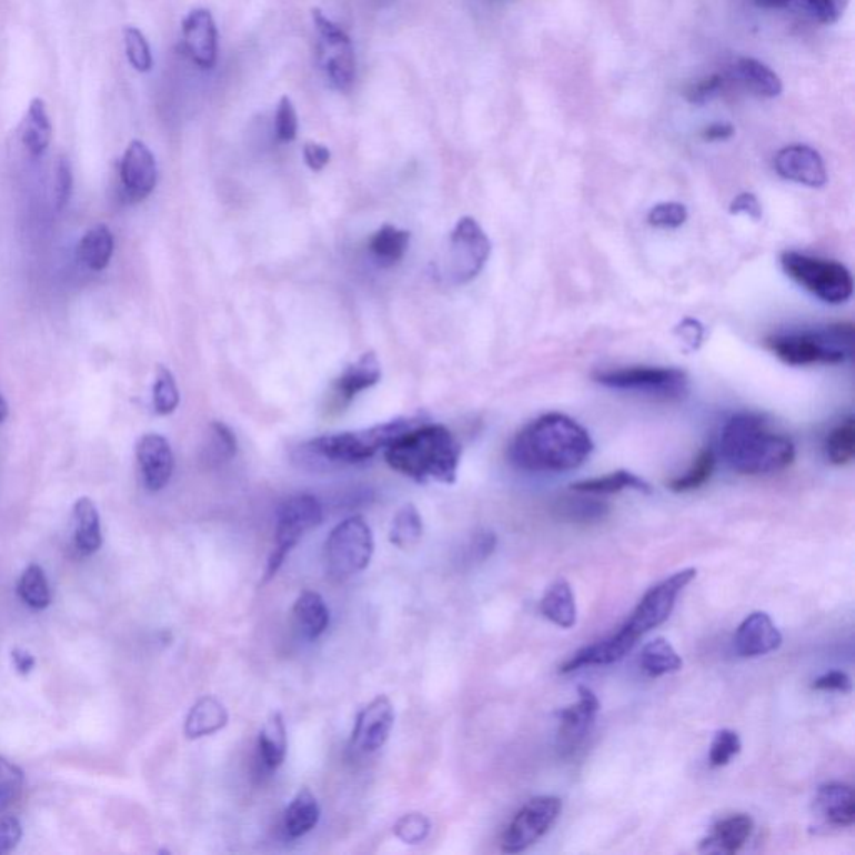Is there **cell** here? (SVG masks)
I'll use <instances>...</instances> for the list:
<instances>
[{
  "label": "cell",
  "instance_id": "83f0119b",
  "mask_svg": "<svg viewBox=\"0 0 855 855\" xmlns=\"http://www.w3.org/2000/svg\"><path fill=\"white\" fill-rule=\"evenodd\" d=\"M76 549L82 555H92L102 545L101 519L91 499H79L72 510Z\"/></svg>",
  "mask_w": 855,
  "mask_h": 855
},
{
  "label": "cell",
  "instance_id": "ffe728a7",
  "mask_svg": "<svg viewBox=\"0 0 855 855\" xmlns=\"http://www.w3.org/2000/svg\"><path fill=\"white\" fill-rule=\"evenodd\" d=\"M734 642L741 657L757 658L781 647L782 633L767 613L754 612L741 623Z\"/></svg>",
  "mask_w": 855,
  "mask_h": 855
},
{
  "label": "cell",
  "instance_id": "db71d44e",
  "mask_svg": "<svg viewBox=\"0 0 855 855\" xmlns=\"http://www.w3.org/2000/svg\"><path fill=\"white\" fill-rule=\"evenodd\" d=\"M72 192V171L68 159L62 158L56 174V208L62 209L69 202Z\"/></svg>",
  "mask_w": 855,
  "mask_h": 855
},
{
  "label": "cell",
  "instance_id": "9f6ffc18",
  "mask_svg": "<svg viewBox=\"0 0 855 855\" xmlns=\"http://www.w3.org/2000/svg\"><path fill=\"white\" fill-rule=\"evenodd\" d=\"M732 214H745L752 220L758 221L762 218V205L758 199L751 192L738 194L731 204Z\"/></svg>",
  "mask_w": 855,
  "mask_h": 855
},
{
  "label": "cell",
  "instance_id": "6f0895ef",
  "mask_svg": "<svg viewBox=\"0 0 855 855\" xmlns=\"http://www.w3.org/2000/svg\"><path fill=\"white\" fill-rule=\"evenodd\" d=\"M304 161H306L308 168L313 171H321L326 168L331 161V151L326 145L318 144V142H306L303 149Z\"/></svg>",
  "mask_w": 855,
  "mask_h": 855
},
{
  "label": "cell",
  "instance_id": "f35d334b",
  "mask_svg": "<svg viewBox=\"0 0 855 855\" xmlns=\"http://www.w3.org/2000/svg\"><path fill=\"white\" fill-rule=\"evenodd\" d=\"M19 595L31 608L44 610L51 605V590L44 570L39 565H31L22 573L18 586Z\"/></svg>",
  "mask_w": 855,
  "mask_h": 855
},
{
  "label": "cell",
  "instance_id": "60d3db41",
  "mask_svg": "<svg viewBox=\"0 0 855 855\" xmlns=\"http://www.w3.org/2000/svg\"><path fill=\"white\" fill-rule=\"evenodd\" d=\"M152 404L155 413L171 414L179 404V390L174 376L168 368L159 366L152 388Z\"/></svg>",
  "mask_w": 855,
  "mask_h": 855
},
{
  "label": "cell",
  "instance_id": "3957f363",
  "mask_svg": "<svg viewBox=\"0 0 855 855\" xmlns=\"http://www.w3.org/2000/svg\"><path fill=\"white\" fill-rule=\"evenodd\" d=\"M384 460L394 472L418 483L435 480L456 482L462 445L443 424H418L384 449Z\"/></svg>",
  "mask_w": 855,
  "mask_h": 855
},
{
  "label": "cell",
  "instance_id": "f6af8a7d",
  "mask_svg": "<svg viewBox=\"0 0 855 855\" xmlns=\"http://www.w3.org/2000/svg\"><path fill=\"white\" fill-rule=\"evenodd\" d=\"M687 208L681 202H662L648 212V223L658 230H677L687 221Z\"/></svg>",
  "mask_w": 855,
  "mask_h": 855
},
{
  "label": "cell",
  "instance_id": "7402d4cb",
  "mask_svg": "<svg viewBox=\"0 0 855 855\" xmlns=\"http://www.w3.org/2000/svg\"><path fill=\"white\" fill-rule=\"evenodd\" d=\"M754 831L751 815L737 814L717 822L702 841L701 851L711 854H735L741 851Z\"/></svg>",
  "mask_w": 855,
  "mask_h": 855
},
{
  "label": "cell",
  "instance_id": "8fae6325",
  "mask_svg": "<svg viewBox=\"0 0 855 855\" xmlns=\"http://www.w3.org/2000/svg\"><path fill=\"white\" fill-rule=\"evenodd\" d=\"M492 253V243L473 218H462L450 234L445 273L455 284H465L479 276Z\"/></svg>",
  "mask_w": 855,
  "mask_h": 855
},
{
  "label": "cell",
  "instance_id": "d6a6232c",
  "mask_svg": "<svg viewBox=\"0 0 855 855\" xmlns=\"http://www.w3.org/2000/svg\"><path fill=\"white\" fill-rule=\"evenodd\" d=\"M114 237L105 224L91 228L79 243V260L92 271H102L111 263Z\"/></svg>",
  "mask_w": 855,
  "mask_h": 855
},
{
  "label": "cell",
  "instance_id": "680465c9",
  "mask_svg": "<svg viewBox=\"0 0 855 855\" xmlns=\"http://www.w3.org/2000/svg\"><path fill=\"white\" fill-rule=\"evenodd\" d=\"M734 134V125L728 124V122H714V124H711L708 128L704 129V132H702V138H704L705 141L711 142L727 141V139H731Z\"/></svg>",
  "mask_w": 855,
  "mask_h": 855
},
{
  "label": "cell",
  "instance_id": "277c9868",
  "mask_svg": "<svg viewBox=\"0 0 855 855\" xmlns=\"http://www.w3.org/2000/svg\"><path fill=\"white\" fill-rule=\"evenodd\" d=\"M420 420V416L396 418L360 432L334 433L310 440L296 450L294 462L313 472L368 462L380 450L386 449L394 440L421 424Z\"/></svg>",
  "mask_w": 855,
  "mask_h": 855
},
{
  "label": "cell",
  "instance_id": "9a60e30c",
  "mask_svg": "<svg viewBox=\"0 0 855 855\" xmlns=\"http://www.w3.org/2000/svg\"><path fill=\"white\" fill-rule=\"evenodd\" d=\"M600 702L589 687L579 688V701L559 711V751L563 757L575 754L595 724Z\"/></svg>",
  "mask_w": 855,
  "mask_h": 855
},
{
  "label": "cell",
  "instance_id": "bcb514c9",
  "mask_svg": "<svg viewBox=\"0 0 855 855\" xmlns=\"http://www.w3.org/2000/svg\"><path fill=\"white\" fill-rule=\"evenodd\" d=\"M741 748L742 742L737 732L728 731V728L717 732L714 742H712L711 755H708L712 767H725V765L731 764L732 758L741 754Z\"/></svg>",
  "mask_w": 855,
  "mask_h": 855
},
{
  "label": "cell",
  "instance_id": "e575fe53",
  "mask_svg": "<svg viewBox=\"0 0 855 855\" xmlns=\"http://www.w3.org/2000/svg\"><path fill=\"white\" fill-rule=\"evenodd\" d=\"M410 240L411 234L408 231L398 230V228L386 224L371 238L370 251L380 266H394L406 254Z\"/></svg>",
  "mask_w": 855,
  "mask_h": 855
},
{
  "label": "cell",
  "instance_id": "30bf717a",
  "mask_svg": "<svg viewBox=\"0 0 855 855\" xmlns=\"http://www.w3.org/2000/svg\"><path fill=\"white\" fill-rule=\"evenodd\" d=\"M695 576H697V570L685 569L668 576L658 585L652 586L618 632L628 640L630 644L636 645L642 636L661 626L671 616L678 595Z\"/></svg>",
  "mask_w": 855,
  "mask_h": 855
},
{
  "label": "cell",
  "instance_id": "f1b7e54d",
  "mask_svg": "<svg viewBox=\"0 0 855 855\" xmlns=\"http://www.w3.org/2000/svg\"><path fill=\"white\" fill-rule=\"evenodd\" d=\"M540 612L560 628H572L576 623V603L572 586L565 579L556 580L546 589Z\"/></svg>",
  "mask_w": 855,
  "mask_h": 855
},
{
  "label": "cell",
  "instance_id": "484cf974",
  "mask_svg": "<svg viewBox=\"0 0 855 855\" xmlns=\"http://www.w3.org/2000/svg\"><path fill=\"white\" fill-rule=\"evenodd\" d=\"M294 622L306 638L316 640L330 626V608L323 596L313 590H304L293 606Z\"/></svg>",
  "mask_w": 855,
  "mask_h": 855
},
{
  "label": "cell",
  "instance_id": "836d02e7",
  "mask_svg": "<svg viewBox=\"0 0 855 855\" xmlns=\"http://www.w3.org/2000/svg\"><path fill=\"white\" fill-rule=\"evenodd\" d=\"M640 665L648 677L657 678L681 671L684 662H682L677 651L672 647L671 642L658 636L645 645L642 655H640Z\"/></svg>",
  "mask_w": 855,
  "mask_h": 855
},
{
  "label": "cell",
  "instance_id": "c3c4849f",
  "mask_svg": "<svg viewBox=\"0 0 855 855\" xmlns=\"http://www.w3.org/2000/svg\"><path fill=\"white\" fill-rule=\"evenodd\" d=\"M276 135L281 142H291L298 135V114L293 101L288 95L281 98L276 111Z\"/></svg>",
  "mask_w": 855,
  "mask_h": 855
},
{
  "label": "cell",
  "instance_id": "4dcf8cb0",
  "mask_svg": "<svg viewBox=\"0 0 855 855\" xmlns=\"http://www.w3.org/2000/svg\"><path fill=\"white\" fill-rule=\"evenodd\" d=\"M737 74L742 84L758 98H778L784 91L781 78L764 62L757 59L742 58L737 62Z\"/></svg>",
  "mask_w": 855,
  "mask_h": 855
},
{
  "label": "cell",
  "instance_id": "44dd1931",
  "mask_svg": "<svg viewBox=\"0 0 855 855\" xmlns=\"http://www.w3.org/2000/svg\"><path fill=\"white\" fill-rule=\"evenodd\" d=\"M815 812L831 827H852L855 821V798L851 785L828 782L818 787Z\"/></svg>",
  "mask_w": 855,
  "mask_h": 855
},
{
  "label": "cell",
  "instance_id": "52a82bcc",
  "mask_svg": "<svg viewBox=\"0 0 855 855\" xmlns=\"http://www.w3.org/2000/svg\"><path fill=\"white\" fill-rule=\"evenodd\" d=\"M331 579L344 582L368 569L374 555V536L363 516L354 515L331 530L326 545Z\"/></svg>",
  "mask_w": 855,
  "mask_h": 855
},
{
  "label": "cell",
  "instance_id": "1f68e13d",
  "mask_svg": "<svg viewBox=\"0 0 855 855\" xmlns=\"http://www.w3.org/2000/svg\"><path fill=\"white\" fill-rule=\"evenodd\" d=\"M570 489L582 495H613V493L623 492V490H635L640 493H652V486L640 476L633 473L618 470L615 473H608L598 479L582 480L573 483Z\"/></svg>",
  "mask_w": 855,
  "mask_h": 855
},
{
  "label": "cell",
  "instance_id": "f546056e",
  "mask_svg": "<svg viewBox=\"0 0 855 855\" xmlns=\"http://www.w3.org/2000/svg\"><path fill=\"white\" fill-rule=\"evenodd\" d=\"M52 124L49 118L48 105L41 98L32 99L22 125V142L32 155L39 158L44 154L51 144Z\"/></svg>",
  "mask_w": 855,
  "mask_h": 855
},
{
  "label": "cell",
  "instance_id": "8d00e7d4",
  "mask_svg": "<svg viewBox=\"0 0 855 855\" xmlns=\"http://www.w3.org/2000/svg\"><path fill=\"white\" fill-rule=\"evenodd\" d=\"M421 536H423V519H421L416 506L408 503L394 515L393 522H391V545L400 550L413 549L420 543Z\"/></svg>",
  "mask_w": 855,
  "mask_h": 855
},
{
  "label": "cell",
  "instance_id": "8992f818",
  "mask_svg": "<svg viewBox=\"0 0 855 855\" xmlns=\"http://www.w3.org/2000/svg\"><path fill=\"white\" fill-rule=\"evenodd\" d=\"M781 263L791 280L824 303L842 304L851 300L854 281L844 264L797 251H785Z\"/></svg>",
  "mask_w": 855,
  "mask_h": 855
},
{
  "label": "cell",
  "instance_id": "6da1fadb",
  "mask_svg": "<svg viewBox=\"0 0 855 855\" xmlns=\"http://www.w3.org/2000/svg\"><path fill=\"white\" fill-rule=\"evenodd\" d=\"M593 452L585 428L562 413H549L526 424L509 450L513 465L530 473H563L580 469Z\"/></svg>",
  "mask_w": 855,
  "mask_h": 855
},
{
  "label": "cell",
  "instance_id": "94428289",
  "mask_svg": "<svg viewBox=\"0 0 855 855\" xmlns=\"http://www.w3.org/2000/svg\"><path fill=\"white\" fill-rule=\"evenodd\" d=\"M794 0H754V4L764 9H784L788 8Z\"/></svg>",
  "mask_w": 855,
  "mask_h": 855
},
{
  "label": "cell",
  "instance_id": "7bdbcfd3",
  "mask_svg": "<svg viewBox=\"0 0 855 855\" xmlns=\"http://www.w3.org/2000/svg\"><path fill=\"white\" fill-rule=\"evenodd\" d=\"M560 513L572 522H598L608 513V505L598 500L569 499L563 500Z\"/></svg>",
  "mask_w": 855,
  "mask_h": 855
},
{
  "label": "cell",
  "instance_id": "681fc988",
  "mask_svg": "<svg viewBox=\"0 0 855 855\" xmlns=\"http://www.w3.org/2000/svg\"><path fill=\"white\" fill-rule=\"evenodd\" d=\"M722 86H724V79L718 74H712L692 84L685 91V98H687L691 104L704 105L711 102L712 99L717 98L718 92L722 91Z\"/></svg>",
  "mask_w": 855,
  "mask_h": 855
},
{
  "label": "cell",
  "instance_id": "91938a15",
  "mask_svg": "<svg viewBox=\"0 0 855 855\" xmlns=\"http://www.w3.org/2000/svg\"><path fill=\"white\" fill-rule=\"evenodd\" d=\"M12 662H14L16 668H18L21 675L31 674L32 668L36 667V658L29 652L21 651V648L12 651Z\"/></svg>",
  "mask_w": 855,
  "mask_h": 855
},
{
  "label": "cell",
  "instance_id": "ac0fdd59",
  "mask_svg": "<svg viewBox=\"0 0 855 855\" xmlns=\"http://www.w3.org/2000/svg\"><path fill=\"white\" fill-rule=\"evenodd\" d=\"M121 179L131 201H142L158 184V164L151 149L142 141H132L121 162Z\"/></svg>",
  "mask_w": 855,
  "mask_h": 855
},
{
  "label": "cell",
  "instance_id": "d4e9b609",
  "mask_svg": "<svg viewBox=\"0 0 855 855\" xmlns=\"http://www.w3.org/2000/svg\"><path fill=\"white\" fill-rule=\"evenodd\" d=\"M288 732L283 715L273 712L258 737V758L264 771L274 772L286 761Z\"/></svg>",
  "mask_w": 855,
  "mask_h": 855
},
{
  "label": "cell",
  "instance_id": "9c48e42d",
  "mask_svg": "<svg viewBox=\"0 0 855 855\" xmlns=\"http://www.w3.org/2000/svg\"><path fill=\"white\" fill-rule=\"evenodd\" d=\"M596 383L618 391L647 394L662 400H678L688 390L687 374L677 368L626 366L598 371Z\"/></svg>",
  "mask_w": 855,
  "mask_h": 855
},
{
  "label": "cell",
  "instance_id": "4fadbf2b",
  "mask_svg": "<svg viewBox=\"0 0 855 855\" xmlns=\"http://www.w3.org/2000/svg\"><path fill=\"white\" fill-rule=\"evenodd\" d=\"M313 22L320 34V62L331 84L340 92H350L354 84V49L350 36L326 18L320 9H313Z\"/></svg>",
  "mask_w": 855,
  "mask_h": 855
},
{
  "label": "cell",
  "instance_id": "6125c7cd",
  "mask_svg": "<svg viewBox=\"0 0 855 855\" xmlns=\"http://www.w3.org/2000/svg\"><path fill=\"white\" fill-rule=\"evenodd\" d=\"M9 416V404L6 398L0 393V423H4L6 418Z\"/></svg>",
  "mask_w": 855,
  "mask_h": 855
},
{
  "label": "cell",
  "instance_id": "11a10c76",
  "mask_svg": "<svg viewBox=\"0 0 855 855\" xmlns=\"http://www.w3.org/2000/svg\"><path fill=\"white\" fill-rule=\"evenodd\" d=\"M812 688H814V691L841 692V694H848V692L852 691V681L845 672L832 671L815 678Z\"/></svg>",
  "mask_w": 855,
  "mask_h": 855
},
{
  "label": "cell",
  "instance_id": "ab89813d",
  "mask_svg": "<svg viewBox=\"0 0 855 855\" xmlns=\"http://www.w3.org/2000/svg\"><path fill=\"white\" fill-rule=\"evenodd\" d=\"M715 462L717 459H715L714 450H704L684 475L677 476L668 483V489L675 493L694 492V490L701 489L711 480L715 470Z\"/></svg>",
  "mask_w": 855,
  "mask_h": 855
},
{
  "label": "cell",
  "instance_id": "7a4b0ae2",
  "mask_svg": "<svg viewBox=\"0 0 855 855\" xmlns=\"http://www.w3.org/2000/svg\"><path fill=\"white\" fill-rule=\"evenodd\" d=\"M718 452L734 472L771 475L792 465L795 446L784 433L775 432L761 414H735L722 428Z\"/></svg>",
  "mask_w": 855,
  "mask_h": 855
},
{
  "label": "cell",
  "instance_id": "e0dca14e",
  "mask_svg": "<svg viewBox=\"0 0 855 855\" xmlns=\"http://www.w3.org/2000/svg\"><path fill=\"white\" fill-rule=\"evenodd\" d=\"M182 41L191 61L201 69H211L218 59V29L212 14L194 9L182 21Z\"/></svg>",
  "mask_w": 855,
  "mask_h": 855
},
{
  "label": "cell",
  "instance_id": "603a6c76",
  "mask_svg": "<svg viewBox=\"0 0 855 855\" xmlns=\"http://www.w3.org/2000/svg\"><path fill=\"white\" fill-rule=\"evenodd\" d=\"M381 380V364L376 354L364 353L356 363L350 364L341 376L334 381L336 396L344 403H350L361 391L376 384Z\"/></svg>",
  "mask_w": 855,
  "mask_h": 855
},
{
  "label": "cell",
  "instance_id": "d590c367",
  "mask_svg": "<svg viewBox=\"0 0 855 855\" xmlns=\"http://www.w3.org/2000/svg\"><path fill=\"white\" fill-rule=\"evenodd\" d=\"M238 440L227 424L214 421L209 426L205 445L202 449V459L208 465L220 466L231 462L237 456Z\"/></svg>",
  "mask_w": 855,
  "mask_h": 855
},
{
  "label": "cell",
  "instance_id": "cb8c5ba5",
  "mask_svg": "<svg viewBox=\"0 0 855 855\" xmlns=\"http://www.w3.org/2000/svg\"><path fill=\"white\" fill-rule=\"evenodd\" d=\"M228 721L230 717H228L227 707L217 697L208 695L199 698L185 717V737L195 741V738L217 734L221 728L227 727Z\"/></svg>",
  "mask_w": 855,
  "mask_h": 855
},
{
  "label": "cell",
  "instance_id": "f5cc1de1",
  "mask_svg": "<svg viewBox=\"0 0 855 855\" xmlns=\"http://www.w3.org/2000/svg\"><path fill=\"white\" fill-rule=\"evenodd\" d=\"M22 838V825L16 817L0 821V855L9 854L18 847Z\"/></svg>",
  "mask_w": 855,
  "mask_h": 855
},
{
  "label": "cell",
  "instance_id": "74e56055",
  "mask_svg": "<svg viewBox=\"0 0 855 855\" xmlns=\"http://www.w3.org/2000/svg\"><path fill=\"white\" fill-rule=\"evenodd\" d=\"M825 456L835 466L848 465L855 455L854 418H847L828 433L824 443Z\"/></svg>",
  "mask_w": 855,
  "mask_h": 855
},
{
  "label": "cell",
  "instance_id": "4316f807",
  "mask_svg": "<svg viewBox=\"0 0 855 855\" xmlns=\"http://www.w3.org/2000/svg\"><path fill=\"white\" fill-rule=\"evenodd\" d=\"M321 808L310 788H301L284 812L283 827L290 838L310 834L320 822Z\"/></svg>",
  "mask_w": 855,
  "mask_h": 855
},
{
  "label": "cell",
  "instance_id": "7dc6e473",
  "mask_svg": "<svg viewBox=\"0 0 855 855\" xmlns=\"http://www.w3.org/2000/svg\"><path fill=\"white\" fill-rule=\"evenodd\" d=\"M432 824L423 814H406L394 824V835L404 844H421L430 834Z\"/></svg>",
  "mask_w": 855,
  "mask_h": 855
},
{
  "label": "cell",
  "instance_id": "f907efd6",
  "mask_svg": "<svg viewBox=\"0 0 855 855\" xmlns=\"http://www.w3.org/2000/svg\"><path fill=\"white\" fill-rule=\"evenodd\" d=\"M814 18L821 24L832 26L844 16L848 0H805Z\"/></svg>",
  "mask_w": 855,
  "mask_h": 855
},
{
  "label": "cell",
  "instance_id": "d6986e66",
  "mask_svg": "<svg viewBox=\"0 0 855 855\" xmlns=\"http://www.w3.org/2000/svg\"><path fill=\"white\" fill-rule=\"evenodd\" d=\"M135 456L145 489L161 492L171 482L174 472V455L168 440L155 433L142 436L135 449Z\"/></svg>",
  "mask_w": 855,
  "mask_h": 855
},
{
  "label": "cell",
  "instance_id": "816d5d0a",
  "mask_svg": "<svg viewBox=\"0 0 855 855\" xmlns=\"http://www.w3.org/2000/svg\"><path fill=\"white\" fill-rule=\"evenodd\" d=\"M496 535L490 530H479L469 543V559L472 562H485L495 552Z\"/></svg>",
  "mask_w": 855,
  "mask_h": 855
},
{
  "label": "cell",
  "instance_id": "ba28073f",
  "mask_svg": "<svg viewBox=\"0 0 855 855\" xmlns=\"http://www.w3.org/2000/svg\"><path fill=\"white\" fill-rule=\"evenodd\" d=\"M321 522H323V506L316 496L301 493V495L290 496L281 503L276 513L274 549L270 560H268L264 582L276 575L291 550L300 543V540L308 532L320 526Z\"/></svg>",
  "mask_w": 855,
  "mask_h": 855
},
{
  "label": "cell",
  "instance_id": "2e32d148",
  "mask_svg": "<svg viewBox=\"0 0 855 855\" xmlns=\"http://www.w3.org/2000/svg\"><path fill=\"white\" fill-rule=\"evenodd\" d=\"M774 165L781 178L807 188H822L827 182L824 159L811 145L792 144L781 149Z\"/></svg>",
  "mask_w": 855,
  "mask_h": 855
},
{
  "label": "cell",
  "instance_id": "5bb4252c",
  "mask_svg": "<svg viewBox=\"0 0 855 855\" xmlns=\"http://www.w3.org/2000/svg\"><path fill=\"white\" fill-rule=\"evenodd\" d=\"M393 727V704L384 695H378L356 715L351 732L350 751L356 755L373 754L386 744Z\"/></svg>",
  "mask_w": 855,
  "mask_h": 855
},
{
  "label": "cell",
  "instance_id": "7c38bea8",
  "mask_svg": "<svg viewBox=\"0 0 855 855\" xmlns=\"http://www.w3.org/2000/svg\"><path fill=\"white\" fill-rule=\"evenodd\" d=\"M562 801L555 795H540L526 802L502 835V851L520 854L549 834L562 814Z\"/></svg>",
  "mask_w": 855,
  "mask_h": 855
},
{
  "label": "cell",
  "instance_id": "ee69618b",
  "mask_svg": "<svg viewBox=\"0 0 855 855\" xmlns=\"http://www.w3.org/2000/svg\"><path fill=\"white\" fill-rule=\"evenodd\" d=\"M125 56L132 68L139 72H149L152 69V54L149 48L148 39L144 38L139 29L128 28L124 31Z\"/></svg>",
  "mask_w": 855,
  "mask_h": 855
},
{
  "label": "cell",
  "instance_id": "b9f144b4",
  "mask_svg": "<svg viewBox=\"0 0 855 855\" xmlns=\"http://www.w3.org/2000/svg\"><path fill=\"white\" fill-rule=\"evenodd\" d=\"M24 787V772L0 755V811L18 801Z\"/></svg>",
  "mask_w": 855,
  "mask_h": 855
},
{
  "label": "cell",
  "instance_id": "5b68a950",
  "mask_svg": "<svg viewBox=\"0 0 855 855\" xmlns=\"http://www.w3.org/2000/svg\"><path fill=\"white\" fill-rule=\"evenodd\" d=\"M854 326L851 323L832 324L824 330L777 334L767 341L772 353L791 366L838 364L852 356Z\"/></svg>",
  "mask_w": 855,
  "mask_h": 855
}]
</instances>
